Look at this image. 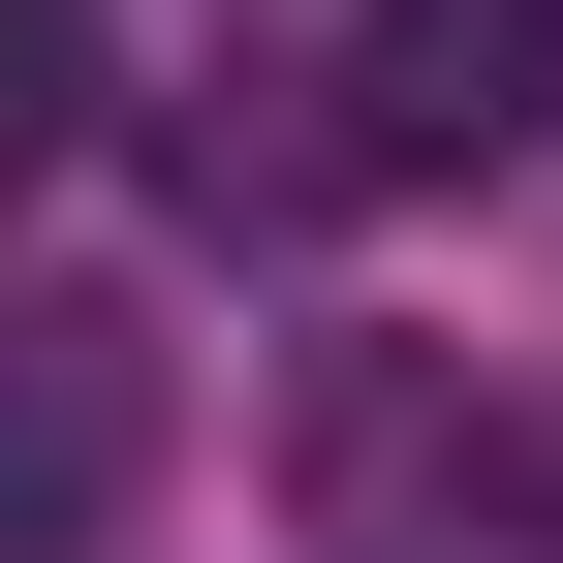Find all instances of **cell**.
Returning a JSON list of instances; mask_svg holds the SVG:
<instances>
[{"mask_svg": "<svg viewBox=\"0 0 563 563\" xmlns=\"http://www.w3.org/2000/svg\"><path fill=\"white\" fill-rule=\"evenodd\" d=\"M125 501H157V313L0 282V563H95Z\"/></svg>", "mask_w": 563, "mask_h": 563, "instance_id": "1", "label": "cell"}, {"mask_svg": "<svg viewBox=\"0 0 563 563\" xmlns=\"http://www.w3.org/2000/svg\"><path fill=\"white\" fill-rule=\"evenodd\" d=\"M532 125H563V0H376V32H344V157L376 188L532 157Z\"/></svg>", "mask_w": 563, "mask_h": 563, "instance_id": "2", "label": "cell"}, {"mask_svg": "<svg viewBox=\"0 0 563 563\" xmlns=\"http://www.w3.org/2000/svg\"><path fill=\"white\" fill-rule=\"evenodd\" d=\"M95 157V0H0V220Z\"/></svg>", "mask_w": 563, "mask_h": 563, "instance_id": "3", "label": "cell"}]
</instances>
